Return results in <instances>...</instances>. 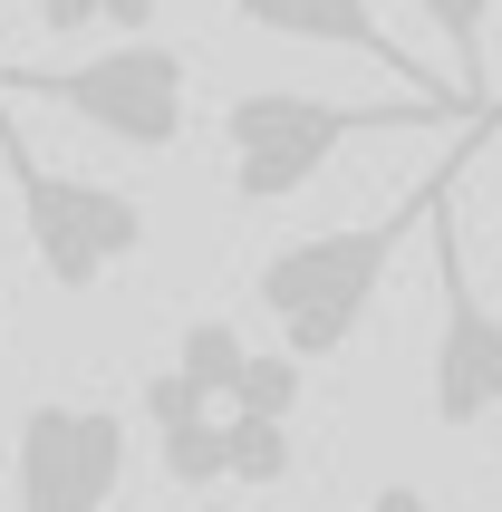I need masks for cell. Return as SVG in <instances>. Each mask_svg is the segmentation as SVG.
<instances>
[{
    "label": "cell",
    "mask_w": 502,
    "mask_h": 512,
    "mask_svg": "<svg viewBox=\"0 0 502 512\" xmlns=\"http://www.w3.org/2000/svg\"><path fill=\"white\" fill-rule=\"evenodd\" d=\"M474 136H493V126H474ZM474 155V145H464ZM454 155V165H464ZM454 165H435L406 203H387L377 223H338V232H300V242H280L261 271H251V310L280 329V348L290 358H338V348L358 339V319L377 310V290H387L396 252H406V232L435 223V203L454 194Z\"/></svg>",
    "instance_id": "cell-1"
},
{
    "label": "cell",
    "mask_w": 502,
    "mask_h": 512,
    "mask_svg": "<svg viewBox=\"0 0 502 512\" xmlns=\"http://www.w3.org/2000/svg\"><path fill=\"white\" fill-rule=\"evenodd\" d=\"M483 97L445 87V97H319V87H242L223 107V174H232V203H290L300 184L329 174L338 145L358 136H396V126H483Z\"/></svg>",
    "instance_id": "cell-2"
},
{
    "label": "cell",
    "mask_w": 502,
    "mask_h": 512,
    "mask_svg": "<svg viewBox=\"0 0 502 512\" xmlns=\"http://www.w3.org/2000/svg\"><path fill=\"white\" fill-rule=\"evenodd\" d=\"M0 165H10L29 261L49 271V290H97L107 271H126V261L145 252V203L126 194V184H97V174H58L49 155L20 136L10 87H0Z\"/></svg>",
    "instance_id": "cell-3"
},
{
    "label": "cell",
    "mask_w": 502,
    "mask_h": 512,
    "mask_svg": "<svg viewBox=\"0 0 502 512\" xmlns=\"http://www.w3.org/2000/svg\"><path fill=\"white\" fill-rule=\"evenodd\" d=\"M10 97H39V107L97 126L126 155H165L184 145V107H194V68L184 49H165L155 29L145 39H107L97 58H68V68H0Z\"/></svg>",
    "instance_id": "cell-4"
},
{
    "label": "cell",
    "mask_w": 502,
    "mask_h": 512,
    "mask_svg": "<svg viewBox=\"0 0 502 512\" xmlns=\"http://www.w3.org/2000/svg\"><path fill=\"white\" fill-rule=\"evenodd\" d=\"M136 464V426L126 406H87V397H39L10 435V493L20 512H107L126 493Z\"/></svg>",
    "instance_id": "cell-5"
},
{
    "label": "cell",
    "mask_w": 502,
    "mask_h": 512,
    "mask_svg": "<svg viewBox=\"0 0 502 512\" xmlns=\"http://www.w3.org/2000/svg\"><path fill=\"white\" fill-rule=\"evenodd\" d=\"M435 348H425V406L435 426L464 435V426H493L502 416V310L474 290L464 271V232H454V194L435 203Z\"/></svg>",
    "instance_id": "cell-6"
},
{
    "label": "cell",
    "mask_w": 502,
    "mask_h": 512,
    "mask_svg": "<svg viewBox=\"0 0 502 512\" xmlns=\"http://www.w3.org/2000/svg\"><path fill=\"white\" fill-rule=\"evenodd\" d=\"M232 20L261 29V39H300V49H348V58H367V68H387L396 87H416V97H445V78H435L416 49H396L387 20H377L367 0H232ZM464 97H474V87H464Z\"/></svg>",
    "instance_id": "cell-7"
},
{
    "label": "cell",
    "mask_w": 502,
    "mask_h": 512,
    "mask_svg": "<svg viewBox=\"0 0 502 512\" xmlns=\"http://www.w3.org/2000/svg\"><path fill=\"white\" fill-rule=\"evenodd\" d=\"M416 10H425V29L454 49V87H474L483 107H502V97H493V68H483V29H493L502 0H416Z\"/></svg>",
    "instance_id": "cell-8"
},
{
    "label": "cell",
    "mask_w": 502,
    "mask_h": 512,
    "mask_svg": "<svg viewBox=\"0 0 502 512\" xmlns=\"http://www.w3.org/2000/svg\"><path fill=\"white\" fill-rule=\"evenodd\" d=\"M174 368L194 377L203 397H223V406H232V387H242V368H251V348H242V329H232V319H184Z\"/></svg>",
    "instance_id": "cell-9"
},
{
    "label": "cell",
    "mask_w": 502,
    "mask_h": 512,
    "mask_svg": "<svg viewBox=\"0 0 502 512\" xmlns=\"http://www.w3.org/2000/svg\"><path fill=\"white\" fill-rule=\"evenodd\" d=\"M232 484H290V416L232 406Z\"/></svg>",
    "instance_id": "cell-10"
},
{
    "label": "cell",
    "mask_w": 502,
    "mask_h": 512,
    "mask_svg": "<svg viewBox=\"0 0 502 512\" xmlns=\"http://www.w3.org/2000/svg\"><path fill=\"white\" fill-rule=\"evenodd\" d=\"M49 39H78V29H116V39H145L155 29V0H29Z\"/></svg>",
    "instance_id": "cell-11"
},
{
    "label": "cell",
    "mask_w": 502,
    "mask_h": 512,
    "mask_svg": "<svg viewBox=\"0 0 502 512\" xmlns=\"http://www.w3.org/2000/svg\"><path fill=\"white\" fill-rule=\"evenodd\" d=\"M300 377H309V358H290V348H251V368H242V387H232V406H251V416H300Z\"/></svg>",
    "instance_id": "cell-12"
},
{
    "label": "cell",
    "mask_w": 502,
    "mask_h": 512,
    "mask_svg": "<svg viewBox=\"0 0 502 512\" xmlns=\"http://www.w3.org/2000/svg\"><path fill=\"white\" fill-rule=\"evenodd\" d=\"M358 512H435V503H425V493L416 484H377V493H367V503Z\"/></svg>",
    "instance_id": "cell-13"
},
{
    "label": "cell",
    "mask_w": 502,
    "mask_h": 512,
    "mask_svg": "<svg viewBox=\"0 0 502 512\" xmlns=\"http://www.w3.org/2000/svg\"><path fill=\"white\" fill-rule=\"evenodd\" d=\"M184 512H232V503H213V493H203V503H184Z\"/></svg>",
    "instance_id": "cell-14"
},
{
    "label": "cell",
    "mask_w": 502,
    "mask_h": 512,
    "mask_svg": "<svg viewBox=\"0 0 502 512\" xmlns=\"http://www.w3.org/2000/svg\"><path fill=\"white\" fill-rule=\"evenodd\" d=\"M0 329H10V290H0Z\"/></svg>",
    "instance_id": "cell-15"
}]
</instances>
